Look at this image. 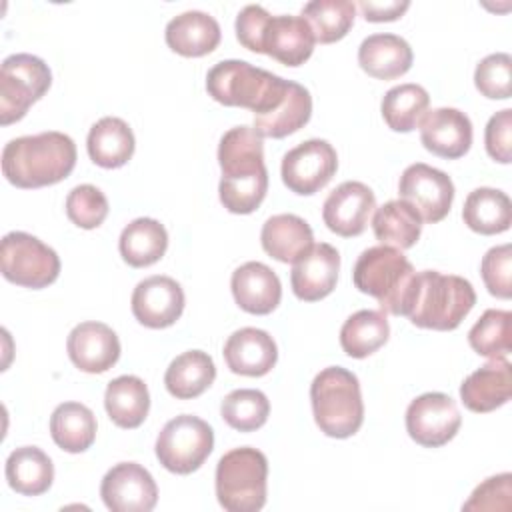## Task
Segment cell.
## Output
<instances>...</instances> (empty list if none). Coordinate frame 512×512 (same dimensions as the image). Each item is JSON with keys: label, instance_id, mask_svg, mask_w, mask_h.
Instances as JSON below:
<instances>
[{"label": "cell", "instance_id": "cell-46", "mask_svg": "<svg viewBox=\"0 0 512 512\" xmlns=\"http://www.w3.org/2000/svg\"><path fill=\"white\" fill-rule=\"evenodd\" d=\"M268 20H270V14L264 6H260V4L244 6L238 12L236 24H234L238 42L244 48L260 54V42H262V34H264V28H266Z\"/></svg>", "mask_w": 512, "mask_h": 512}, {"label": "cell", "instance_id": "cell-11", "mask_svg": "<svg viewBox=\"0 0 512 512\" xmlns=\"http://www.w3.org/2000/svg\"><path fill=\"white\" fill-rule=\"evenodd\" d=\"M336 168L338 156L334 146L326 140L310 138L284 154L280 174L288 190L300 196H310L332 180Z\"/></svg>", "mask_w": 512, "mask_h": 512}, {"label": "cell", "instance_id": "cell-30", "mask_svg": "<svg viewBox=\"0 0 512 512\" xmlns=\"http://www.w3.org/2000/svg\"><path fill=\"white\" fill-rule=\"evenodd\" d=\"M312 116V96L310 92L298 84H288V90L280 104L262 116H254V130L264 138H284L288 134L298 132L308 124Z\"/></svg>", "mask_w": 512, "mask_h": 512}, {"label": "cell", "instance_id": "cell-34", "mask_svg": "<svg viewBox=\"0 0 512 512\" xmlns=\"http://www.w3.org/2000/svg\"><path fill=\"white\" fill-rule=\"evenodd\" d=\"M376 240L398 250L412 248L422 232V218L414 206L404 200H388L376 208L372 218Z\"/></svg>", "mask_w": 512, "mask_h": 512}, {"label": "cell", "instance_id": "cell-8", "mask_svg": "<svg viewBox=\"0 0 512 512\" xmlns=\"http://www.w3.org/2000/svg\"><path fill=\"white\" fill-rule=\"evenodd\" d=\"M52 84L48 64L34 54H12L0 68V122L8 126L26 116Z\"/></svg>", "mask_w": 512, "mask_h": 512}, {"label": "cell", "instance_id": "cell-28", "mask_svg": "<svg viewBox=\"0 0 512 512\" xmlns=\"http://www.w3.org/2000/svg\"><path fill=\"white\" fill-rule=\"evenodd\" d=\"M104 408L108 418L126 430L138 428L150 410L148 386L142 378L124 374L108 382L104 392Z\"/></svg>", "mask_w": 512, "mask_h": 512}, {"label": "cell", "instance_id": "cell-26", "mask_svg": "<svg viewBox=\"0 0 512 512\" xmlns=\"http://www.w3.org/2000/svg\"><path fill=\"white\" fill-rule=\"evenodd\" d=\"M262 248L278 262L294 264L314 244L310 224L296 214L270 216L260 232Z\"/></svg>", "mask_w": 512, "mask_h": 512}, {"label": "cell", "instance_id": "cell-17", "mask_svg": "<svg viewBox=\"0 0 512 512\" xmlns=\"http://www.w3.org/2000/svg\"><path fill=\"white\" fill-rule=\"evenodd\" d=\"M66 350L76 368L88 374H100L118 362L120 340L108 324L88 320L70 330Z\"/></svg>", "mask_w": 512, "mask_h": 512}, {"label": "cell", "instance_id": "cell-12", "mask_svg": "<svg viewBox=\"0 0 512 512\" xmlns=\"http://www.w3.org/2000/svg\"><path fill=\"white\" fill-rule=\"evenodd\" d=\"M462 424L456 402L444 392H426L406 408V430L410 438L426 448L448 444Z\"/></svg>", "mask_w": 512, "mask_h": 512}, {"label": "cell", "instance_id": "cell-44", "mask_svg": "<svg viewBox=\"0 0 512 512\" xmlns=\"http://www.w3.org/2000/svg\"><path fill=\"white\" fill-rule=\"evenodd\" d=\"M512 496V476L510 472H502L498 476L486 478L482 484L474 488L470 498L464 502L462 510H510Z\"/></svg>", "mask_w": 512, "mask_h": 512}, {"label": "cell", "instance_id": "cell-1", "mask_svg": "<svg viewBox=\"0 0 512 512\" xmlns=\"http://www.w3.org/2000/svg\"><path fill=\"white\" fill-rule=\"evenodd\" d=\"M218 164L222 170L218 194L224 208L232 214L254 212L268 192L262 136L250 126L230 128L220 138Z\"/></svg>", "mask_w": 512, "mask_h": 512}, {"label": "cell", "instance_id": "cell-32", "mask_svg": "<svg viewBox=\"0 0 512 512\" xmlns=\"http://www.w3.org/2000/svg\"><path fill=\"white\" fill-rule=\"evenodd\" d=\"M214 378V360L202 350H188L170 362L164 374V386L174 398L190 400L206 392Z\"/></svg>", "mask_w": 512, "mask_h": 512}, {"label": "cell", "instance_id": "cell-4", "mask_svg": "<svg viewBox=\"0 0 512 512\" xmlns=\"http://www.w3.org/2000/svg\"><path fill=\"white\" fill-rule=\"evenodd\" d=\"M284 80L246 60H222L206 74L208 94L224 106H240L262 116L276 108L288 90Z\"/></svg>", "mask_w": 512, "mask_h": 512}, {"label": "cell", "instance_id": "cell-33", "mask_svg": "<svg viewBox=\"0 0 512 512\" xmlns=\"http://www.w3.org/2000/svg\"><path fill=\"white\" fill-rule=\"evenodd\" d=\"M50 436L64 452H84L96 440V416L80 402H62L50 416Z\"/></svg>", "mask_w": 512, "mask_h": 512}, {"label": "cell", "instance_id": "cell-21", "mask_svg": "<svg viewBox=\"0 0 512 512\" xmlns=\"http://www.w3.org/2000/svg\"><path fill=\"white\" fill-rule=\"evenodd\" d=\"M512 394V366L506 358H490L484 366L474 370L460 384L462 404L476 412L486 414L510 400Z\"/></svg>", "mask_w": 512, "mask_h": 512}, {"label": "cell", "instance_id": "cell-14", "mask_svg": "<svg viewBox=\"0 0 512 512\" xmlns=\"http://www.w3.org/2000/svg\"><path fill=\"white\" fill-rule=\"evenodd\" d=\"M100 496L112 512H150L158 502V488L144 466L120 462L104 474Z\"/></svg>", "mask_w": 512, "mask_h": 512}, {"label": "cell", "instance_id": "cell-18", "mask_svg": "<svg viewBox=\"0 0 512 512\" xmlns=\"http://www.w3.org/2000/svg\"><path fill=\"white\" fill-rule=\"evenodd\" d=\"M340 254L328 242L312 244V248L302 254L290 272V284L296 298L304 302H316L326 298L338 280Z\"/></svg>", "mask_w": 512, "mask_h": 512}, {"label": "cell", "instance_id": "cell-39", "mask_svg": "<svg viewBox=\"0 0 512 512\" xmlns=\"http://www.w3.org/2000/svg\"><path fill=\"white\" fill-rule=\"evenodd\" d=\"M468 342L484 358H506L512 350V312L486 310L470 328Z\"/></svg>", "mask_w": 512, "mask_h": 512}, {"label": "cell", "instance_id": "cell-3", "mask_svg": "<svg viewBox=\"0 0 512 512\" xmlns=\"http://www.w3.org/2000/svg\"><path fill=\"white\" fill-rule=\"evenodd\" d=\"M416 270L402 250L392 246L366 248L352 270L354 286L378 300L380 310L394 316H408L414 288Z\"/></svg>", "mask_w": 512, "mask_h": 512}, {"label": "cell", "instance_id": "cell-40", "mask_svg": "<svg viewBox=\"0 0 512 512\" xmlns=\"http://www.w3.org/2000/svg\"><path fill=\"white\" fill-rule=\"evenodd\" d=\"M222 420L238 432H254L266 424L270 402L256 388H238L224 396L220 404Z\"/></svg>", "mask_w": 512, "mask_h": 512}, {"label": "cell", "instance_id": "cell-22", "mask_svg": "<svg viewBox=\"0 0 512 512\" xmlns=\"http://www.w3.org/2000/svg\"><path fill=\"white\" fill-rule=\"evenodd\" d=\"M222 354L230 372L254 378L268 374L278 360L274 338L266 330L252 326L232 332Z\"/></svg>", "mask_w": 512, "mask_h": 512}, {"label": "cell", "instance_id": "cell-7", "mask_svg": "<svg viewBox=\"0 0 512 512\" xmlns=\"http://www.w3.org/2000/svg\"><path fill=\"white\" fill-rule=\"evenodd\" d=\"M268 460L252 448L228 450L216 466V498L228 512H258L266 504Z\"/></svg>", "mask_w": 512, "mask_h": 512}, {"label": "cell", "instance_id": "cell-47", "mask_svg": "<svg viewBox=\"0 0 512 512\" xmlns=\"http://www.w3.org/2000/svg\"><path fill=\"white\" fill-rule=\"evenodd\" d=\"M358 6L368 22H392V20H398L410 8V2L408 0H402V2L400 0H388V2L362 0Z\"/></svg>", "mask_w": 512, "mask_h": 512}, {"label": "cell", "instance_id": "cell-37", "mask_svg": "<svg viewBox=\"0 0 512 512\" xmlns=\"http://www.w3.org/2000/svg\"><path fill=\"white\" fill-rule=\"evenodd\" d=\"M430 96L420 84H398L390 88L380 104V112L388 128L394 132H412L428 112Z\"/></svg>", "mask_w": 512, "mask_h": 512}, {"label": "cell", "instance_id": "cell-19", "mask_svg": "<svg viewBox=\"0 0 512 512\" xmlns=\"http://www.w3.org/2000/svg\"><path fill=\"white\" fill-rule=\"evenodd\" d=\"M420 140L428 152L456 160L472 146V122L458 108L428 110L420 120Z\"/></svg>", "mask_w": 512, "mask_h": 512}, {"label": "cell", "instance_id": "cell-15", "mask_svg": "<svg viewBox=\"0 0 512 512\" xmlns=\"http://www.w3.org/2000/svg\"><path fill=\"white\" fill-rule=\"evenodd\" d=\"M376 208L374 192L358 180L338 184L322 206V218L330 232L352 238L366 230L370 214Z\"/></svg>", "mask_w": 512, "mask_h": 512}, {"label": "cell", "instance_id": "cell-9", "mask_svg": "<svg viewBox=\"0 0 512 512\" xmlns=\"http://www.w3.org/2000/svg\"><path fill=\"white\" fill-rule=\"evenodd\" d=\"M214 448V432L198 416L180 414L164 424L156 438V458L174 474H192Z\"/></svg>", "mask_w": 512, "mask_h": 512}, {"label": "cell", "instance_id": "cell-2", "mask_svg": "<svg viewBox=\"0 0 512 512\" xmlns=\"http://www.w3.org/2000/svg\"><path fill=\"white\" fill-rule=\"evenodd\" d=\"M76 166L74 140L56 130L12 138L2 150V174L18 188L62 182Z\"/></svg>", "mask_w": 512, "mask_h": 512}, {"label": "cell", "instance_id": "cell-23", "mask_svg": "<svg viewBox=\"0 0 512 512\" xmlns=\"http://www.w3.org/2000/svg\"><path fill=\"white\" fill-rule=\"evenodd\" d=\"M236 304L248 314H270L282 298V284L276 272L262 262H244L230 280Z\"/></svg>", "mask_w": 512, "mask_h": 512}, {"label": "cell", "instance_id": "cell-16", "mask_svg": "<svg viewBox=\"0 0 512 512\" xmlns=\"http://www.w3.org/2000/svg\"><path fill=\"white\" fill-rule=\"evenodd\" d=\"M132 314L146 328H168L184 310V290L170 276H148L132 292Z\"/></svg>", "mask_w": 512, "mask_h": 512}, {"label": "cell", "instance_id": "cell-29", "mask_svg": "<svg viewBox=\"0 0 512 512\" xmlns=\"http://www.w3.org/2000/svg\"><path fill=\"white\" fill-rule=\"evenodd\" d=\"M6 480L22 496H40L52 486L54 464L44 450L20 446L6 458Z\"/></svg>", "mask_w": 512, "mask_h": 512}, {"label": "cell", "instance_id": "cell-10", "mask_svg": "<svg viewBox=\"0 0 512 512\" xmlns=\"http://www.w3.org/2000/svg\"><path fill=\"white\" fill-rule=\"evenodd\" d=\"M2 276L24 288H46L60 274L58 254L28 232H8L0 244Z\"/></svg>", "mask_w": 512, "mask_h": 512}, {"label": "cell", "instance_id": "cell-36", "mask_svg": "<svg viewBox=\"0 0 512 512\" xmlns=\"http://www.w3.org/2000/svg\"><path fill=\"white\" fill-rule=\"evenodd\" d=\"M390 326L382 310H358L340 328V346L350 358H366L386 344Z\"/></svg>", "mask_w": 512, "mask_h": 512}, {"label": "cell", "instance_id": "cell-13", "mask_svg": "<svg viewBox=\"0 0 512 512\" xmlns=\"http://www.w3.org/2000/svg\"><path fill=\"white\" fill-rule=\"evenodd\" d=\"M400 200L416 208L420 218L436 224L446 218L454 200V184L450 176L424 162L410 164L398 182Z\"/></svg>", "mask_w": 512, "mask_h": 512}, {"label": "cell", "instance_id": "cell-45", "mask_svg": "<svg viewBox=\"0 0 512 512\" xmlns=\"http://www.w3.org/2000/svg\"><path fill=\"white\" fill-rule=\"evenodd\" d=\"M484 144L490 158L500 164L512 160V110L504 108L496 112L484 130Z\"/></svg>", "mask_w": 512, "mask_h": 512}, {"label": "cell", "instance_id": "cell-43", "mask_svg": "<svg viewBox=\"0 0 512 512\" xmlns=\"http://www.w3.org/2000/svg\"><path fill=\"white\" fill-rule=\"evenodd\" d=\"M480 274L488 292L496 298L508 300L512 296V248L510 244H500L490 248L482 262Z\"/></svg>", "mask_w": 512, "mask_h": 512}, {"label": "cell", "instance_id": "cell-42", "mask_svg": "<svg viewBox=\"0 0 512 512\" xmlns=\"http://www.w3.org/2000/svg\"><path fill=\"white\" fill-rule=\"evenodd\" d=\"M66 214L78 228H98L108 216V200L104 192L92 184H80L66 196Z\"/></svg>", "mask_w": 512, "mask_h": 512}, {"label": "cell", "instance_id": "cell-27", "mask_svg": "<svg viewBox=\"0 0 512 512\" xmlns=\"http://www.w3.org/2000/svg\"><path fill=\"white\" fill-rule=\"evenodd\" d=\"M88 156L102 168L124 166L136 148L132 128L118 116H104L92 124L86 140Z\"/></svg>", "mask_w": 512, "mask_h": 512}, {"label": "cell", "instance_id": "cell-6", "mask_svg": "<svg viewBox=\"0 0 512 512\" xmlns=\"http://www.w3.org/2000/svg\"><path fill=\"white\" fill-rule=\"evenodd\" d=\"M314 422L330 438H350L364 422L360 382L342 366L320 370L310 384Z\"/></svg>", "mask_w": 512, "mask_h": 512}, {"label": "cell", "instance_id": "cell-41", "mask_svg": "<svg viewBox=\"0 0 512 512\" xmlns=\"http://www.w3.org/2000/svg\"><path fill=\"white\" fill-rule=\"evenodd\" d=\"M476 90L490 100H506L512 94V58L496 52L482 58L474 70Z\"/></svg>", "mask_w": 512, "mask_h": 512}, {"label": "cell", "instance_id": "cell-31", "mask_svg": "<svg viewBox=\"0 0 512 512\" xmlns=\"http://www.w3.org/2000/svg\"><path fill=\"white\" fill-rule=\"evenodd\" d=\"M462 220L470 230L484 236L506 232L512 222V204L508 194L488 186L472 190L464 200Z\"/></svg>", "mask_w": 512, "mask_h": 512}, {"label": "cell", "instance_id": "cell-5", "mask_svg": "<svg viewBox=\"0 0 512 512\" xmlns=\"http://www.w3.org/2000/svg\"><path fill=\"white\" fill-rule=\"evenodd\" d=\"M476 304L472 284L456 274L422 270L416 274V288L408 318L418 328L454 330Z\"/></svg>", "mask_w": 512, "mask_h": 512}, {"label": "cell", "instance_id": "cell-25", "mask_svg": "<svg viewBox=\"0 0 512 512\" xmlns=\"http://www.w3.org/2000/svg\"><path fill=\"white\" fill-rule=\"evenodd\" d=\"M412 48L410 44L396 34L380 32L370 34L360 42L358 64L360 68L378 80H394L406 74L412 66Z\"/></svg>", "mask_w": 512, "mask_h": 512}, {"label": "cell", "instance_id": "cell-35", "mask_svg": "<svg viewBox=\"0 0 512 512\" xmlns=\"http://www.w3.org/2000/svg\"><path fill=\"white\" fill-rule=\"evenodd\" d=\"M120 256L134 268L158 262L168 248V232L154 218H136L120 234Z\"/></svg>", "mask_w": 512, "mask_h": 512}, {"label": "cell", "instance_id": "cell-38", "mask_svg": "<svg viewBox=\"0 0 512 512\" xmlns=\"http://www.w3.org/2000/svg\"><path fill=\"white\" fill-rule=\"evenodd\" d=\"M302 18L310 24L316 42L332 44L348 34L356 18V4L350 0H312L304 4Z\"/></svg>", "mask_w": 512, "mask_h": 512}, {"label": "cell", "instance_id": "cell-24", "mask_svg": "<svg viewBox=\"0 0 512 512\" xmlns=\"http://www.w3.org/2000/svg\"><path fill=\"white\" fill-rule=\"evenodd\" d=\"M220 24L202 10H186L166 24V44L180 56L196 58L210 54L220 44Z\"/></svg>", "mask_w": 512, "mask_h": 512}, {"label": "cell", "instance_id": "cell-20", "mask_svg": "<svg viewBox=\"0 0 512 512\" xmlns=\"http://www.w3.org/2000/svg\"><path fill=\"white\" fill-rule=\"evenodd\" d=\"M314 44V32L302 16L280 14L270 16L262 34L260 54H268L286 66H300L312 56Z\"/></svg>", "mask_w": 512, "mask_h": 512}]
</instances>
